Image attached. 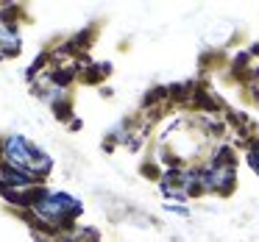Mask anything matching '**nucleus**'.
I'll list each match as a JSON object with an SVG mask.
<instances>
[{
  "label": "nucleus",
  "mask_w": 259,
  "mask_h": 242,
  "mask_svg": "<svg viewBox=\"0 0 259 242\" xmlns=\"http://www.w3.org/2000/svg\"><path fill=\"white\" fill-rule=\"evenodd\" d=\"M3 153H6L9 164L20 173H48L51 170V159L42 151L31 148L23 136H9L6 145H3Z\"/></svg>",
  "instance_id": "f257e3e1"
},
{
  "label": "nucleus",
  "mask_w": 259,
  "mask_h": 242,
  "mask_svg": "<svg viewBox=\"0 0 259 242\" xmlns=\"http://www.w3.org/2000/svg\"><path fill=\"white\" fill-rule=\"evenodd\" d=\"M36 212L48 220H59L70 212H78V203L70 195H62V192H51V195H42L36 201Z\"/></svg>",
  "instance_id": "f03ea898"
},
{
  "label": "nucleus",
  "mask_w": 259,
  "mask_h": 242,
  "mask_svg": "<svg viewBox=\"0 0 259 242\" xmlns=\"http://www.w3.org/2000/svg\"><path fill=\"white\" fill-rule=\"evenodd\" d=\"M20 47V36L9 23H0V51H17Z\"/></svg>",
  "instance_id": "7ed1b4c3"
},
{
  "label": "nucleus",
  "mask_w": 259,
  "mask_h": 242,
  "mask_svg": "<svg viewBox=\"0 0 259 242\" xmlns=\"http://www.w3.org/2000/svg\"><path fill=\"white\" fill-rule=\"evenodd\" d=\"M206 178V184L209 186H226L231 181V167L229 164H223V167H218V170H212L209 175H203Z\"/></svg>",
  "instance_id": "20e7f679"
},
{
  "label": "nucleus",
  "mask_w": 259,
  "mask_h": 242,
  "mask_svg": "<svg viewBox=\"0 0 259 242\" xmlns=\"http://www.w3.org/2000/svg\"><path fill=\"white\" fill-rule=\"evenodd\" d=\"M3 184H9V186H28L31 184V175L28 173H20V170H3Z\"/></svg>",
  "instance_id": "39448f33"
},
{
  "label": "nucleus",
  "mask_w": 259,
  "mask_h": 242,
  "mask_svg": "<svg viewBox=\"0 0 259 242\" xmlns=\"http://www.w3.org/2000/svg\"><path fill=\"white\" fill-rule=\"evenodd\" d=\"M248 164H251V167L259 173V153H251V156H248Z\"/></svg>",
  "instance_id": "423d86ee"
}]
</instances>
